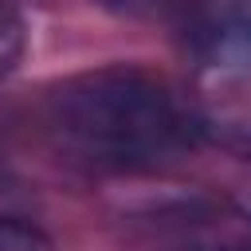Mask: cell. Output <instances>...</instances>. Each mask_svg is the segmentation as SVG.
Returning <instances> with one entry per match:
<instances>
[{"label":"cell","mask_w":251,"mask_h":251,"mask_svg":"<svg viewBox=\"0 0 251 251\" xmlns=\"http://www.w3.org/2000/svg\"><path fill=\"white\" fill-rule=\"evenodd\" d=\"M24 43H27V35H24V20H20L12 8L0 4V78H8V75L20 67V59H24Z\"/></svg>","instance_id":"cell-2"},{"label":"cell","mask_w":251,"mask_h":251,"mask_svg":"<svg viewBox=\"0 0 251 251\" xmlns=\"http://www.w3.org/2000/svg\"><path fill=\"white\" fill-rule=\"evenodd\" d=\"M102 4L114 8V12H129V16H153V12H165L176 0H102Z\"/></svg>","instance_id":"cell-4"},{"label":"cell","mask_w":251,"mask_h":251,"mask_svg":"<svg viewBox=\"0 0 251 251\" xmlns=\"http://www.w3.org/2000/svg\"><path fill=\"white\" fill-rule=\"evenodd\" d=\"M55 145L106 173H137L180 157L192 145V118L176 90L145 67H98L55 86L47 102Z\"/></svg>","instance_id":"cell-1"},{"label":"cell","mask_w":251,"mask_h":251,"mask_svg":"<svg viewBox=\"0 0 251 251\" xmlns=\"http://www.w3.org/2000/svg\"><path fill=\"white\" fill-rule=\"evenodd\" d=\"M0 251H51V239L24 220H0Z\"/></svg>","instance_id":"cell-3"}]
</instances>
